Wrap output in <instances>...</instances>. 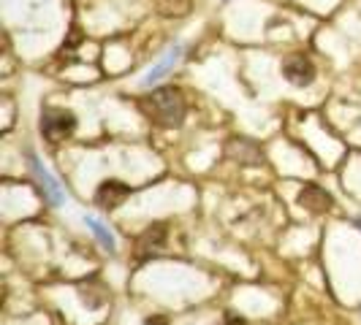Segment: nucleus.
Wrapping results in <instances>:
<instances>
[{
    "label": "nucleus",
    "mask_w": 361,
    "mask_h": 325,
    "mask_svg": "<svg viewBox=\"0 0 361 325\" xmlns=\"http://www.w3.org/2000/svg\"><path fill=\"white\" fill-rule=\"evenodd\" d=\"M130 196V187L123 184V181H104L101 187H98V193H95V200L101 203V206H106V209H114V206H120L123 200Z\"/></svg>",
    "instance_id": "obj_6"
},
{
    "label": "nucleus",
    "mask_w": 361,
    "mask_h": 325,
    "mask_svg": "<svg viewBox=\"0 0 361 325\" xmlns=\"http://www.w3.org/2000/svg\"><path fill=\"white\" fill-rule=\"evenodd\" d=\"M73 127H76V117L66 108H44L41 114V133L47 141H63L66 136H71Z\"/></svg>",
    "instance_id": "obj_2"
},
{
    "label": "nucleus",
    "mask_w": 361,
    "mask_h": 325,
    "mask_svg": "<svg viewBox=\"0 0 361 325\" xmlns=\"http://www.w3.org/2000/svg\"><path fill=\"white\" fill-rule=\"evenodd\" d=\"M145 111L166 127H174L182 122L185 117V101H182V92L174 87H161V90L152 92V98L145 103Z\"/></svg>",
    "instance_id": "obj_1"
},
{
    "label": "nucleus",
    "mask_w": 361,
    "mask_h": 325,
    "mask_svg": "<svg viewBox=\"0 0 361 325\" xmlns=\"http://www.w3.org/2000/svg\"><path fill=\"white\" fill-rule=\"evenodd\" d=\"M30 168H33V174H36V179L41 181V190H44V198L49 200L52 206H63L66 203V193L60 190V184H57V179H54L52 174L41 165V162L30 155Z\"/></svg>",
    "instance_id": "obj_4"
},
{
    "label": "nucleus",
    "mask_w": 361,
    "mask_h": 325,
    "mask_svg": "<svg viewBox=\"0 0 361 325\" xmlns=\"http://www.w3.org/2000/svg\"><path fill=\"white\" fill-rule=\"evenodd\" d=\"M223 325H242V320H239V317H226Z\"/></svg>",
    "instance_id": "obj_9"
},
{
    "label": "nucleus",
    "mask_w": 361,
    "mask_h": 325,
    "mask_svg": "<svg viewBox=\"0 0 361 325\" xmlns=\"http://www.w3.org/2000/svg\"><path fill=\"white\" fill-rule=\"evenodd\" d=\"M85 222H87V228H90V234L95 236V238H98V244H101L104 250H109V253H111L117 241H114V236H111V234H109V231H106V225H104L101 219H95V217H90V215L85 217Z\"/></svg>",
    "instance_id": "obj_8"
},
{
    "label": "nucleus",
    "mask_w": 361,
    "mask_h": 325,
    "mask_svg": "<svg viewBox=\"0 0 361 325\" xmlns=\"http://www.w3.org/2000/svg\"><path fill=\"white\" fill-rule=\"evenodd\" d=\"M180 57H182V44H174V46H171V49L163 54L161 60H158V63H155V65H152V68L145 73L142 84H145V87H152L158 79H163L166 73H169L171 68H174V65H177V63H180Z\"/></svg>",
    "instance_id": "obj_5"
},
{
    "label": "nucleus",
    "mask_w": 361,
    "mask_h": 325,
    "mask_svg": "<svg viewBox=\"0 0 361 325\" xmlns=\"http://www.w3.org/2000/svg\"><path fill=\"white\" fill-rule=\"evenodd\" d=\"M299 203L307 206L310 212H324V209H329V203H331V196L326 193L324 187H318V184H307L299 193Z\"/></svg>",
    "instance_id": "obj_7"
},
{
    "label": "nucleus",
    "mask_w": 361,
    "mask_h": 325,
    "mask_svg": "<svg viewBox=\"0 0 361 325\" xmlns=\"http://www.w3.org/2000/svg\"><path fill=\"white\" fill-rule=\"evenodd\" d=\"M283 76L288 79L290 84H296V87H307L312 84V79H315V65L310 63L307 57H288L286 63H283Z\"/></svg>",
    "instance_id": "obj_3"
}]
</instances>
